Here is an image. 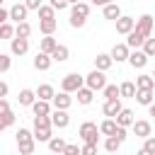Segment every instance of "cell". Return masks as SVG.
<instances>
[{
	"mask_svg": "<svg viewBox=\"0 0 155 155\" xmlns=\"http://www.w3.org/2000/svg\"><path fill=\"white\" fill-rule=\"evenodd\" d=\"M102 15H104V19L116 22V19L121 17V7H119V5H116V0H114V2H109V5H104V7H102Z\"/></svg>",
	"mask_w": 155,
	"mask_h": 155,
	"instance_id": "obj_21",
	"label": "cell"
},
{
	"mask_svg": "<svg viewBox=\"0 0 155 155\" xmlns=\"http://www.w3.org/2000/svg\"><path fill=\"white\" fill-rule=\"evenodd\" d=\"M82 153V148H78V145H65V155H80Z\"/></svg>",
	"mask_w": 155,
	"mask_h": 155,
	"instance_id": "obj_46",
	"label": "cell"
},
{
	"mask_svg": "<svg viewBox=\"0 0 155 155\" xmlns=\"http://www.w3.org/2000/svg\"><path fill=\"white\" fill-rule=\"evenodd\" d=\"M114 63H116V61L111 58V53H97V58H94V68H99V70H104V73H107Z\"/></svg>",
	"mask_w": 155,
	"mask_h": 155,
	"instance_id": "obj_22",
	"label": "cell"
},
{
	"mask_svg": "<svg viewBox=\"0 0 155 155\" xmlns=\"http://www.w3.org/2000/svg\"><path fill=\"white\" fill-rule=\"evenodd\" d=\"M148 58H150V56H148L143 48H131L128 63H131L133 68H138V70H140V68H145V65H148Z\"/></svg>",
	"mask_w": 155,
	"mask_h": 155,
	"instance_id": "obj_9",
	"label": "cell"
},
{
	"mask_svg": "<svg viewBox=\"0 0 155 155\" xmlns=\"http://www.w3.org/2000/svg\"><path fill=\"white\" fill-rule=\"evenodd\" d=\"M92 5H99V7H104V5H109V2H114V0H90Z\"/></svg>",
	"mask_w": 155,
	"mask_h": 155,
	"instance_id": "obj_50",
	"label": "cell"
},
{
	"mask_svg": "<svg viewBox=\"0 0 155 155\" xmlns=\"http://www.w3.org/2000/svg\"><path fill=\"white\" fill-rule=\"evenodd\" d=\"M82 85H85V75H80V73H68L61 80V90H65V92H78Z\"/></svg>",
	"mask_w": 155,
	"mask_h": 155,
	"instance_id": "obj_6",
	"label": "cell"
},
{
	"mask_svg": "<svg viewBox=\"0 0 155 155\" xmlns=\"http://www.w3.org/2000/svg\"><path fill=\"white\" fill-rule=\"evenodd\" d=\"M31 111H34L36 116H48L53 109H51V102H48V99H36V102L31 104Z\"/></svg>",
	"mask_w": 155,
	"mask_h": 155,
	"instance_id": "obj_23",
	"label": "cell"
},
{
	"mask_svg": "<svg viewBox=\"0 0 155 155\" xmlns=\"http://www.w3.org/2000/svg\"><path fill=\"white\" fill-rule=\"evenodd\" d=\"M51 121L56 128H65L70 124V116H68V109H53L51 111Z\"/></svg>",
	"mask_w": 155,
	"mask_h": 155,
	"instance_id": "obj_16",
	"label": "cell"
},
{
	"mask_svg": "<svg viewBox=\"0 0 155 155\" xmlns=\"http://www.w3.org/2000/svg\"><path fill=\"white\" fill-rule=\"evenodd\" d=\"M2 22H10V10H5V7L0 10V24Z\"/></svg>",
	"mask_w": 155,
	"mask_h": 155,
	"instance_id": "obj_48",
	"label": "cell"
},
{
	"mask_svg": "<svg viewBox=\"0 0 155 155\" xmlns=\"http://www.w3.org/2000/svg\"><path fill=\"white\" fill-rule=\"evenodd\" d=\"M24 2H27V7H29V10H39V7L44 5V0H24Z\"/></svg>",
	"mask_w": 155,
	"mask_h": 155,
	"instance_id": "obj_47",
	"label": "cell"
},
{
	"mask_svg": "<svg viewBox=\"0 0 155 155\" xmlns=\"http://www.w3.org/2000/svg\"><path fill=\"white\" fill-rule=\"evenodd\" d=\"M48 2H51V5H53V7H56V10H58V12H61V10H65V7H68V5H70V2H68V0H48Z\"/></svg>",
	"mask_w": 155,
	"mask_h": 155,
	"instance_id": "obj_43",
	"label": "cell"
},
{
	"mask_svg": "<svg viewBox=\"0 0 155 155\" xmlns=\"http://www.w3.org/2000/svg\"><path fill=\"white\" fill-rule=\"evenodd\" d=\"M10 51H12V56H24L29 51V39H22V36L10 39Z\"/></svg>",
	"mask_w": 155,
	"mask_h": 155,
	"instance_id": "obj_11",
	"label": "cell"
},
{
	"mask_svg": "<svg viewBox=\"0 0 155 155\" xmlns=\"http://www.w3.org/2000/svg\"><path fill=\"white\" fill-rule=\"evenodd\" d=\"M0 111H2V119H0V131H5V128H10V126L15 124V114L10 111V102H7L5 97H0Z\"/></svg>",
	"mask_w": 155,
	"mask_h": 155,
	"instance_id": "obj_8",
	"label": "cell"
},
{
	"mask_svg": "<svg viewBox=\"0 0 155 155\" xmlns=\"http://www.w3.org/2000/svg\"><path fill=\"white\" fill-rule=\"evenodd\" d=\"M153 78H155V70H153Z\"/></svg>",
	"mask_w": 155,
	"mask_h": 155,
	"instance_id": "obj_53",
	"label": "cell"
},
{
	"mask_svg": "<svg viewBox=\"0 0 155 155\" xmlns=\"http://www.w3.org/2000/svg\"><path fill=\"white\" fill-rule=\"evenodd\" d=\"M116 128H119V124H116V119H114V116H107V119L99 124L102 136H114V133H116Z\"/></svg>",
	"mask_w": 155,
	"mask_h": 155,
	"instance_id": "obj_27",
	"label": "cell"
},
{
	"mask_svg": "<svg viewBox=\"0 0 155 155\" xmlns=\"http://www.w3.org/2000/svg\"><path fill=\"white\" fill-rule=\"evenodd\" d=\"M138 104H143V107H150L153 102H155V90H143V87H138V92H136V97H133Z\"/></svg>",
	"mask_w": 155,
	"mask_h": 155,
	"instance_id": "obj_17",
	"label": "cell"
},
{
	"mask_svg": "<svg viewBox=\"0 0 155 155\" xmlns=\"http://www.w3.org/2000/svg\"><path fill=\"white\" fill-rule=\"evenodd\" d=\"M153 22H155V19H153V15H148V12H145V15H140V17L136 19V31H140L145 39H148V36H153Z\"/></svg>",
	"mask_w": 155,
	"mask_h": 155,
	"instance_id": "obj_7",
	"label": "cell"
},
{
	"mask_svg": "<svg viewBox=\"0 0 155 155\" xmlns=\"http://www.w3.org/2000/svg\"><path fill=\"white\" fill-rule=\"evenodd\" d=\"M10 65H12L10 53H0V73H7V70H10Z\"/></svg>",
	"mask_w": 155,
	"mask_h": 155,
	"instance_id": "obj_41",
	"label": "cell"
},
{
	"mask_svg": "<svg viewBox=\"0 0 155 155\" xmlns=\"http://www.w3.org/2000/svg\"><path fill=\"white\" fill-rule=\"evenodd\" d=\"M39 97H36V90H19V94H17V102L22 104V107H31L34 102H36Z\"/></svg>",
	"mask_w": 155,
	"mask_h": 155,
	"instance_id": "obj_18",
	"label": "cell"
},
{
	"mask_svg": "<svg viewBox=\"0 0 155 155\" xmlns=\"http://www.w3.org/2000/svg\"><path fill=\"white\" fill-rule=\"evenodd\" d=\"M126 44H128L131 48H140V46L145 44V36H143L140 31H136V29H133V31H128V34H126Z\"/></svg>",
	"mask_w": 155,
	"mask_h": 155,
	"instance_id": "obj_28",
	"label": "cell"
},
{
	"mask_svg": "<svg viewBox=\"0 0 155 155\" xmlns=\"http://www.w3.org/2000/svg\"><path fill=\"white\" fill-rule=\"evenodd\" d=\"M87 15H90V5H87V2H82V0H80V2L70 5V27H73V29L85 27Z\"/></svg>",
	"mask_w": 155,
	"mask_h": 155,
	"instance_id": "obj_3",
	"label": "cell"
},
{
	"mask_svg": "<svg viewBox=\"0 0 155 155\" xmlns=\"http://www.w3.org/2000/svg\"><path fill=\"white\" fill-rule=\"evenodd\" d=\"M121 109H124V107H121V97H119V99H107V102L102 104V111H104V116H116Z\"/></svg>",
	"mask_w": 155,
	"mask_h": 155,
	"instance_id": "obj_19",
	"label": "cell"
},
{
	"mask_svg": "<svg viewBox=\"0 0 155 155\" xmlns=\"http://www.w3.org/2000/svg\"><path fill=\"white\" fill-rule=\"evenodd\" d=\"M140 155H155V136H148V138H143Z\"/></svg>",
	"mask_w": 155,
	"mask_h": 155,
	"instance_id": "obj_38",
	"label": "cell"
},
{
	"mask_svg": "<svg viewBox=\"0 0 155 155\" xmlns=\"http://www.w3.org/2000/svg\"><path fill=\"white\" fill-rule=\"evenodd\" d=\"M73 92H65V90H61L51 102H53V109H70V104H73V97H70Z\"/></svg>",
	"mask_w": 155,
	"mask_h": 155,
	"instance_id": "obj_15",
	"label": "cell"
},
{
	"mask_svg": "<svg viewBox=\"0 0 155 155\" xmlns=\"http://www.w3.org/2000/svg\"><path fill=\"white\" fill-rule=\"evenodd\" d=\"M121 143H124V140H119L116 136H107V140H104V150H107V153H116V150L121 148Z\"/></svg>",
	"mask_w": 155,
	"mask_h": 155,
	"instance_id": "obj_37",
	"label": "cell"
},
{
	"mask_svg": "<svg viewBox=\"0 0 155 155\" xmlns=\"http://www.w3.org/2000/svg\"><path fill=\"white\" fill-rule=\"evenodd\" d=\"M85 85H87V87H92L94 92H99V90H104L109 82H107V75H104V70L94 68L92 73H87V75H85Z\"/></svg>",
	"mask_w": 155,
	"mask_h": 155,
	"instance_id": "obj_5",
	"label": "cell"
},
{
	"mask_svg": "<svg viewBox=\"0 0 155 155\" xmlns=\"http://www.w3.org/2000/svg\"><path fill=\"white\" fill-rule=\"evenodd\" d=\"M119 87H121V97H128V99H133V97H136V92H138V85H136V82H131V80L121 82Z\"/></svg>",
	"mask_w": 155,
	"mask_h": 155,
	"instance_id": "obj_31",
	"label": "cell"
},
{
	"mask_svg": "<svg viewBox=\"0 0 155 155\" xmlns=\"http://www.w3.org/2000/svg\"><path fill=\"white\" fill-rule=\"evenodd\" d=\"M36 97H39V99H48V102H51V99L56 97V90H53L51 85H39V87H36Z\"/></svg>",
	"mask_w": 155,
	"mask_h": 155,
	"instance_id": "obj_33",
	"label": "cell"
},
{
	"mask_svg": "<svg viewBox=\"0 0 155 155\" xmlns=\"http://www.w3.org/2000/svg\"><path fill=\"white\" fill-rule=\"evenodd\" d=\"M65 145H68V143H65L63 138H58V136H53V138L48 140V150H51V153H65Z\"/></svg>",
	"mask_w": 155,
	"mask_h": 155,
	"instance_id": "obj_36",
	"label": "cell"
},
{
	"mask_svg": "<svg viewBox=\"0 0 155 155\" xmlns=\"http://www.w3.org/2000/svg\"><path fill=\"white\" fill-rule=\"evenodd\" d=\"M36 12H39V19H56V12H58V10L48 2V5H41Z\"/></svg>",
	"mask_w": 155,
	"mask_h": 155,
	"instance_id": "obj_32",
	"label": "cell"
},
{
	"mask_svg": "<svg viewBox=\"0 0 155 155\" xmlns=\"http://www.w3.org/2000/svg\"><path fill=\"white\" fill-rule=\"evenodd\" d=\"M114 136H116V138H119V140H126V138H128V131H126V126H119V128H116V133H114Z\"/></svg>",
	"mask_w": 155,
	"mask_h": 155,
	"instance_id": "obj_44",
	"label": "cell"
},
{
	"mask_svg": "<svg viewBox=\"0 0 155 155\" xmlns=\"http://www.w3.org/2000/svg\"><path fill=\"white\" fill-rule=\"evenodd\" d=\"M51 63H56V61H53V56L46 53V51H39V53L34 56V68H36V70H48Z\"/></svg>",
	"mask_w": 155,
	"mask_h": 155,
	"instance_id": "obj_14",
	"label": "cell"
},
{
	"mask_svg": "<svg viewBox=\"0 0 155 155\" xmlns=\"http://www.w3.org/2000/svg\"><path fill=\"white\" fill-rule=\"evenodd\" d=\"M136 85L143 87V90H155V78H153V73H150V75H148V73H140V75L136 78Z\"/></svg>",
	"mask_w": 155,
	"mask_h": 155,
	"instance_id": "obj_29",
	"label": "cell"
},
{
	"mask_svg": "<svg viewBox=\"0 0 155 155\" xmlns=\"http://www.w3.org/2000/svg\"><path fill=\"white\" fill-rule=\"evenodd\" d=\"M102 92H104V99H119L121 97V87H116V85H107Z\"/></svg>",
	"mask_w": 155,
	"mask_h": 155,
	"instance_id": "obj_40",
	"label": "cell"
},
{
	"mask_svg": "<svg viewBox=\"0 0 155 155\" xmlns=\"http://www.w3.org/2000/svg\"><path fill=\"white\" fill-rule=\"evenodd\" d=\"M15 34H17V27H12L10 22H2L0 24V39H15Z\"/></svg>",
	"mask_w": 155,
	"mask_h": 155,
	"instance_id": "obj_35",
	"label": "cell"
},
{
	"mask_svg": "<svg viewBox=\"0 0 155 155\" xmlns=\"http://www.w3.org/2000/svg\"><path fill=\"white\" fill-rule=\"evenodd\" d=\"M94 153H97V145H92V143L82 145V155H94Z\"/></svg>",
	"mask_w": 155,
	"mask_h": 155,
	"instance_id": "obj_45",
	"label": "cell"
},
{
	"mask_svg": "<svg viewBox=\"0 0 155 155\" xmlns=\"http://www.w3.org/2000/svg\"><path fill=\"white\" fill-rule=\"evenodd\" d=\"M53 128H56V126H53V121H51V114H48V116H36V114H34V138H36L39 143H48V140L53 138V136H51Z\"/></svg>",
	"mask_w": 155,
	"mask_h": 155,
	"instance_id": "obj_1",
	"label": "cell"
},
{
	"mask_svg": "<svg viewBox=\"0 0 155 155\" xmlns=\"http://www.w3.org/2000/svg\"><path fill=\"white\" fill-rule=\"evenodd\" d=\"M68 2H70V5H75V2H80V0H68Z\"/></svg>",
	"mask_w": 155,
	"mask_h": 155,
	"instance_id": "obj_52",
	"label": "cell"
},
{
	"mask_svg": "<svg viewBox=\"0 0 155 155\" xmlns=\"http://www.w3.org/2000/svg\"><path fill=\"white\" fill-rule=\"evenodd\" d=\"M148 111H150V116H155V102H153V104L148 107Z\"/></svg>",
	"mask_w": 155,
	"mask_h": 155,
	"instance_id": "obj_51",
	"label": "cell"
},
{
	"mask_svg": "<svg viewBox=\"0 0 155 155\" xmlns=\"http://www.w3.org/2000/svg\"><path fill=\"white\" fill-rule=\"evenodd\" d=\"M143 51H145L150 58L155 56V39H153V36H148V39H145V44H143Z\"/></svg>",
	"mask_w": 155,
	"mask_h": 155,
	"instance_id": "obj_42",
	"label": "cell"
},
{
	"mask_svg": "<svg viewBox=\"0 0 155 155\" xmlns=\"http://www.w3.org/2000/svg\"><path fill=\"white\" fill-rule=\"evenodd\" d=\"M99 126L94 124V121H85L82 126H80V131H78V136L85 140V143H92V145H97L99 143Z\"/></svg>",
	"mask_w": 155,
	"mask_h": 155,
	"instance_id": "obj_4",
	"label": "cell"
},
{
	"mask_svg": "<svg viewBox=\"0 0 155 155\" xmlns=\"http://www.w3.org/2000/svg\"><path fill=\"white\" fill-rule=\"evenodd\" d=\"M27 15H29L27 2H17V5H12V7H10V19H12V22H24V19H27Z\"/></svg>",
	"mask_w": 155,
	"mask_h": 155,
	"instance_id": "obj_12",
	"label": "cell"
},
{
	"mask_svg": "<svg viewBox=\"0 0 155 155\" xmlns=\"http://www.w3.org/2000/svg\"><path fill=\"white\" fill-rule=\"evenodd\" d=\"M75 94H78V104H92V99H94V90L87 85H82Z\"/></svg>",
	"mask_w": 155,
	"mask_h": 155,
	"instance_id": "obj_26",
	"label": "cell"
},
{
	"mask_svg": "<svg viewBox=\"0 0 155 155\" xmlns=\"http://www.w3.org/2000/svg\"><path fill=\"white\" fill-rule=\"evenodd\" d=\"M133 29H136V19H133V17L121 15V17L116 19V31H119V34H124V36H126V34H128V31H133Z\"/></svg>",
	"mask_w": 155,
	"mask_h": 155,
	"instance_id": "obj_13",
	"label": "cell"
},
{
	"mask_svg": "<svg viewBox=\"0 0 155 155\" xmlns=\"http://www.w3.org/2000/svg\"><path fill=\"white\" fill-rule=\"evenodd\" d=\"M51 56H53V61H56V63H65V61L70 58V48H68L65 44H58V46L51 51Z\"/></svg>",
	"mask_w": 155,
	"mask_h": 155,
	"instance_id": "obj_25",
	"label": "cell"
},
{
	"mask_svg": "<svg viewBox=\"0 0 155 155\" xmlns=\"http://www.w3.org/2000/svg\"><path fill=\"white\" fill-rule=\"evenodd\" d=\"M114 119H116V124H119V126H126V128H131V126H133V121H136V116H133V111H131V109H121Z\"/></svg>",
	"mask_w": 155,
	"mask_h": 155,
	"instance_id": "obj_24",
	"label": "cell"
},
{
	"mask_svg": "<svg viewBox=\"0 0 155 155\" xmlns=\"http://www.w3.org/2000/svg\"><path fill=\"white\" fill-rule=\"evenodd\" d=\"M15 138H17V148H19V155H31V153H34V148H36V138H34V131H29V128H19V131L15 133Z\"/></svg>",
	"mask_w": 155,
	"mask_h": 155,
	"instance_id": "obj_2",
	"label": "cell"
},
{
	"mask_svg": "<svg viewBox=\"0 0 155 155\" xmlns=\"http://www.w3.org/2000/svg\"><path fill=\"white\" fill-rule=\"evenodd\" d=\"M15 36H22V39H29L31 36V24L24 19V22H17V34Z\"/></svg>",
	"mask_w": 155,
	"mask_h": 155,
	"instance_id": "obj_39",
	"label": "cell"
},
{
	"mask_svg": "<svg viewBox=\"0 0 155 155\" xmlns=\"http://www.w3.org/2000/svg\"><path fill=\"white\" fill-rule=\"evenodd\" d=\"M109 53H111V58H114L116 63H124V61H128V56H131V46H128V44H114Z\"/></svg>",
	"mask_w": 155,
	"mask_h": 155,
	"instance_id": "obj_10",
	"label": "cell"
},
{
	"mask_svg": "<svg viewBox=\"0 0 155 155\" xmlns=\"http://www.w3.org/2000/svg\"><path fill=\"white\" fill-rule=\"evenodd\" d=\"M56 27H58L56 19H39V31H41V34H53Z\"/></svg>",
	"mask_w": 155,
	"mask_h": 155,
	"instance_id": "obj_34",
	"label": "cell"
},
{
	"mask_svg": "<svg viewBox=\"0 0 155 155\" xmlns=\"http://www.w3.org/2000/svg\"><path fill=\"white\" fill-rule=\"evenodd\" d=\"M56 46H58V41L53 39V34H44V39L39 41V51H46V53H51Z\"/></svg>",
	"mask_w": 155,
	"mask_h": 155,
	"instance_id": "obj_30",
	"label": "cell"
},
{
	"mask_svg": "<svg viewBox=\"0 0 155 155\" xmlns=\"http://www.w3.org/2000/svg\"><path fill=\"white\" fill-rule=\"evenodd\" d=\"M7 92H10V85L7 82H0V97H7Z\"/></svg>",
	"mask_w": 155,
	"mask_h": 155,
	"instance_id": "obj_49",
	"label": "cell"
},
{
	"mask_svg": "<svg viewBox=\"0 0 155 155\" xmlns=\"http://www.w3.org/2000/svg\"><path fill=\"white\" fill-rule=\"evenodd\" d=\"M133 136L136 138H148L150 136V121H145V119H140V121H133Z\"/></svg>",
	"mask_w": 155,
	"mask_h": 155,
	"instance_id": "obj_20",
	"label": "cell"
}]
</instances>
